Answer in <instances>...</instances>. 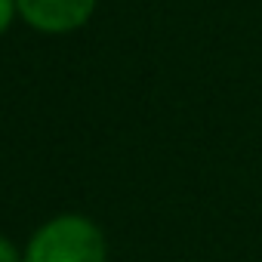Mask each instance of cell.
I'll return each mask as SVG.
<instances>
[{"mask_svg": "<svg viewBox=\"0 0 262 262\" xmlns=\"http://www.w3.org/2000/svg\"><path fill=\"white\" fill-rule=\"evenodd\" d=\"M16 7L40 31H71L90 19L96 0H16Z\"/></svg>", "mask_w": 262, "mask_h": 262, "instance_id": "7a4b0ae2", "label": "cell"}, {"mask_svg": "<svg viewBox=\"0 0 262 262\" xmlns=\"http://www.w3.org/2000/svg\"><path fill=\"white\" fill-rule=\"evenodd\" d=\"M13 7H16V0H0V31H4L13 19Z\"/></svg>", "mask_w": 262, "mask_h": 262, "instance_id": "3957f363", "label": "cell"}, {"mask_svg": "<svg viewBox=\"0 0 262 262\" xmlns=\"http://www.w3.org/2000/svg\"><path fill=\"white\" fill-rule=\"evenodd\" d=\"M0 262H16V250L7 237H0Z\"/></svg>", "mask_w": 262, "mask_h": 262, "instance_id": "277c9868", "label": "cell"}, {"mask_svg": "<svg viewBox=\"0 0 262 262\" xmlns=\"http://www.w3.org/2000/svg\"><path fill=\"white\" fill-rule=\"evenodd\" d=\"M28 262H105V237L90 219L62 216L34 234Z\"/></svg>", "mask_w": 262, "mask_h": 262, "instance_id": "6da1fadb", "label": "cell"}]
</instances>
